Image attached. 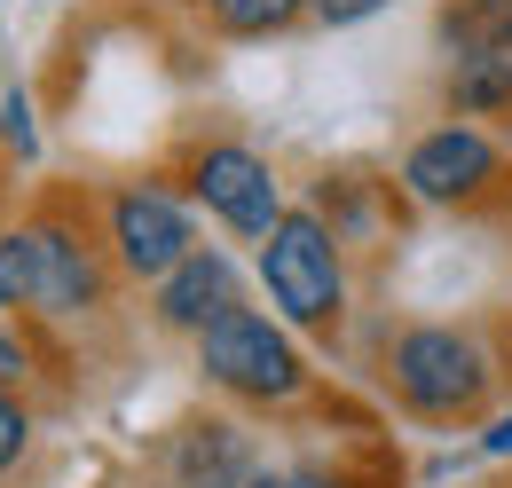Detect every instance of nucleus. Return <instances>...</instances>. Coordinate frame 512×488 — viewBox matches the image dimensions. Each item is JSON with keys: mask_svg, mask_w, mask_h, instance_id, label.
<instances>
[{"mask_svg": "<svg viewBox=\"0 0 512 488\" xmlns=\"http://www.w3.org/2000/svg\"><path fill=\"white\" fill-rule=\"evenodd\" d=\"M260 284L284 323L300 331H331L347 307V276H339V237L323 229V213H284L260 237Z\"/></svg>", "mask_w": 512, "mask_h": 488, "instance_id": "f257e3e1", "label": "nucleus"}, {"mask_svg": "<svg viewBox=\"0 0 512 488\" xmlns=\"http://www.w3.org/2000/svg\"><path fill=\"white\" fill-rule=\"evenodd\" d=\"M489 355L481 339L449 331V323H418L394 339V394L418 410V418H473L489 402Z\"/></svg>", "mask_w": 512, "mask_h": 488, "instance_id": "f03ea898", "label": "nucleus"}, {"mask_svg": "<svg viewBox=\"0 0 512 488\" xmlns=\"http://www.w3.org/2000/svg\"><path fill=\"white\" fill-rule=\"evenodd\" d=\"M197 355H205V378H213V386H229V394H245V402H292V394L308 386L300 347H292L260 307H229L221 323H205V331H197Z\"/></svg>", "mask_w": 512, "mask_h": 488, "instance_id": "7ed1b4c3", "label": "nucleus"}, {"mask_svg": "<svg viewBox=\"0 0 512 488\" xmlns=\"http://www.w3.org/2000/svg\"><path fill=\"white\" fill-rule=\"evenodd\" d=\"M190 189L205 197V213H213V221H229L237 237H268V229L284 221L276 174H268V158H260V150H245V142L205 150V158L190 166Z\"/></svg>", "mask_w": 512, "mask_h": 488, "instance_id": "20e7f679", "label": "nucleus"}, {"mask_svg": "<svg viewBox=\"0 0 512 488\" xmlns=\"http://www.w3.org/2000/svg\"><path fill=\"white\" fill-rule=\"evenodd\" d=\"M111 244H119V260H127L134 276H166V268H182L197 252L190 213H182L166 189H150V182L111 197Z\"/></svg>", "mask_w": 512, "mask_h": 488, "instance_id": "39448f33", "label": "nucleus"}, {"mask_svg": "<svg viewBox=\"0 0 512 488\" xmlns=\"http://www.w3.org/2000/svg\"><path fill=\"white\" fill-rule=\"evenodd\" d=\"M402 182H410V197H426V205L481 197V189L497 182V142H489L481 126H434V134L402 158Z\"/></svg>", "mask_w": 512, "mask_h": 488, "instance_id": "423d86ee", "label": "nucleus"}, {"mask_svg": "<svg viewBox=\"0 0 512 488\" xmlns=\"http://www.w3.org/2000/svg\"><path fill=\"white\" fill-rule=\"evenodd\" d=\"M229 307H237V268H229L221 252H205V244H197L182 268L158 276V315H166L174 331H205V323H221Z\"/></svg>", "mask_w": 512, "mask_h": 488, "instance_id": "0eeeda50", "label": "nucleus"}, {"mask_svg": "<svg viewBox=\"0 0 512 488\" xmlns=\"http://www.w3.org/2000/svg\"><path fill=\"white\" fill-rule=\"evenodd\" d=\"M260 465L237 426H190L174 433V488H245Z\"/></svg>", "mask_w": 512, "mask_h": 488, "instance_id": "6e6552de", "label": "nucleus"}, {"mask_svg": "<svg viewBox=\"0 0 512 488\" xmlns=\"http://www.w3.org/2000/svg\"><path fill=\"white\" fill-rule=\"evenodd\" d=\"M32 244H40V292L32 300L48 307V315H79V307H95V292H103V268L87 260V244H71L64 229H32Z\"/></svg>", "mask_w": 512, "mask_h": 488, "instance_id": "1a4fd4ad", "label": "nucleus"}, {"mask_svg": "<svg viewBox=\"0 0 512 488\" xmlns=\"http://www.w3.org/2000/svg\"><path fill=\"white\" fill-rule=\"evenodd\" d=\"M442 40L457 56H512V0H457L442 16Z\"/></svg>", "mask_w": 512, "mask_h": 488, "instance_id": "9d476101", "label": "nucleus"}, {"mask_svg": "<svg viewBox=\"0 0 512 488\" xmlns=\"http://www.w3.org/2000/svg\"><path fill=\"white\" fill-rule=\"evenodd\" d=\"M449 95H457V111H473V119L512 111V56H457Z\"/></svg>", "mask_w": 512, "mask_h": 488, "instance_id": "9b49d317", "label": "nucleus"}, {"mask_svg": "<svg viewBox=\"0 0 512 488\" xmlns=\"http://www.w3.org/2000/svg\"><path fill=\"white\" fill-rule=\"evenodd\" d=\"M205 8H213V24H221V32L260 40V32H284L292 16H308L316 0H205Z\"/></svg>", "mask_w": 512, "mask_h": 488, "instance_id": "f8f14e48", "label": "nucleus"}, {"mask_svg": "<svg viewBox=\"0 0 512 488\" xmlns=\"http://www.w3.org/2000/svg\"><path fill=\"white\" fill-rule=\"evenodd\" d=\"M40 292V244H32V229H16V237H0V307L32 300Z\"/></svg>", "mask_w": 512, "mask_h": 488, "instance_id": "ddd939ff", "label": "nucleus"}, {"mask_svg": "<svg viewBox=\"0 0 512 488\" xmlns=\"http://www.w3.org/2000/svg\"><path fill=\"white\" fill-rule=\"evenodd\" d=\"M0 134L16 142V158H32V103H24V87L0 95Z\"/></svg>", "mask_w": 512, "mask_h": 488, "instance_id": "4468645a", "label": "nucleus"}, {"mask_svg": "<svg viewBox=\"0 0 512 488\" xmlns=\"http://www.w3.org/2000/svg\"><path fill=\"white\" fill-rule=\"evenodd\" d=\"M24 441H32V426H24V410H16L8 394H0V473H8L16 457H24Z\"/></svg>", "mask_w": 512, "mask_h": 488, "instance_id": "2eb2a0df", "label": "nucleus"}, {"mask_svg": "<svg viewBox=\"0 0 512 488\" xmlns=\"http://www.w3.org/2000/svg\"><path fill=\"white\" fill-rule=\"evenodd\" d=\"M245 488H347V481H323V473H253Z\"/></svg>", "mask_w": 512, "mask_h": 488, "instance_id": "dca6fc26", "label": "nucleus"}, {"mask_svg": "<svg viewBox=\"0 0 512 488\" xmlns=\"http://www.w3.org/2000/svg\"><path fill=\"white\" fill-rule=\"evenodd\" d=\"M371 8H386V0H316L323 24H355V16H371Z\"/></svg>", "mask_w": 512, "mask_h": 488, "instance_id": "f3484780", "label": "nucleus"}, {"mask_svg": "<svg viewBox=\"0 0 512 488\" xmlns=\"http://www.w3.org/2000/svg\"><path fill=\"white\" fill-rule=\"evenodd\" d=\"M8 378H24V347H16L8 331H0V386H8Z\"/></svg>", "mask_w": 512, "mask_h": 488, "instance_id": "a211bd4d", "label": "nucleus"}, {"mask_svg": "<svg viewBox=\"0 0 512 488\" xmlns=\"http://www.w3.org/2000/svg\"><path fill=\"white\" fill-rule=\"evenodd\" d=\"M481 449H489V457H512V418H497V426L481 433Z\"/></svg>", "mask_w": 512, "mask_h": 488, "instance_id": "6ab92c4d", "label": "nucleus"}]
</instances>
